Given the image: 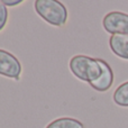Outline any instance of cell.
<instances>
[{
    "label": "cell",
    "mask_w": 128,
    "mask_h": 128,
    "mask_svg": "<svg viewBox=\"0 0 128 128\" xmlns=\"http://www.w3.org/2000/svg\"><path fill=\"white\" fill-rule=\"evenodd\" d=\"M112 100L119 107H128V81L117 86L112 94Z\"/></svg>",
    "instance_id": "obj_8"
},
{
    "label": "cell",
    "mask_w": 128,
    "mask_h": 128,
    "mask_svg": "<svg viewBox=\"0 0 128 128\" xmlns=\"http://www.w3.org/2000/svg\"><path fill=\"white\" fill-rule=\"evenodd\" d=\"M102 27L111 35H128V14L110 11L102 19Z\"/></svg>",
    "instance_id": "obj_3"
},
{
    "label": "cell",
    "mask_w": 128,
    "mask_h": 128,
    "mask_svg": "<svg viewBox=\"0 0 128 128\" xmlns=\"http://www.w3.org/2000/svg\"><path fill=\"white\" fill-rule=\"evenodd\" d=\"M8 17H9V12L8 9H7V6L0 0V32L6 27L7 22H8Z\"/></svg>",
    "instance_id": "obj_9"
},
{
    "label": "cell",
    "mask_w": 128,
    "mask_h": 128,
    "mask_svg": "<svg viewBox=\"0 0 128 128\" xmlns=\"http://www.w3.org/2000/svg\"><path fill=\"white\" fill-rule=\"evenodd\" d=\"M45 128H84V125L79 119L71 117H61L51 122Z\"/></svg>",
    "instance_id": "obj_7"
},
{
    "label": "cell",
    "mask_w": 128,
    "mask_h": 128,
    "mask_svg": "<svg viewBox=\"0 0 128 128\" xmlns=\"http://www.w3.org/2000/svg\"><path fill=\"white\" fill-rule=\"evenodd\" d=\"M109 47L116 56L128 60V35H111Z\"/></svg>",
    "instance_id": "obj_6"
},
{
    "label": "cell",
    "mask_w": 128,
    "mask_h": 128,
    "mask_svg": "<svg viewBox=\"0 0 128 128\" xmlns=\"http://www.w3.org/2000/svg\"><path fill=\"white\" fill-rule=\"evenodd\" d=\"M99 62L102 66V75L98 81L93 82L90 84V86L93 90L98 91V92H106L112 86L114 80H115V75H114V71L111 66L102 58H99Z\"/></svg>",
    "instance_id": "obj_5"
},
{
    "label": "cell",
    "mask_w": 128,
    "mask_h": 128,
    "mask_svg": "<svg viewBox=\"0 0 128 128\" xmlns=\"http://www.w3.org/2000/svg\"><path fill=\"white\" fill-rule=\"evenodd\" d=\"M22 63L12 53L0 48V75L19 81L22 75Z\"/></svg>",
    "instance_id": "obj_4"
},
{
    "label": "cell",
    "mask_w": 128,
    "mask_h": 128,
    "mask_svg": "<svg viewBox=\"0 0 128 128\" xmlns=\"http://www.w3.org/2000/svg\"><path fill=\"white\" fill-rule=\"evenodd\" d=\"M34 9L43 20L52 26L61 27L68 22V9L64 4L58 0H36Z\"/></svg>",
    "instance_id": "obj_2"
},
{
    "label": "cell",
    "mask_w": 128,
    "mask_h": 128,
    "mask_svg": "<svg viewBox=\"0 0 128 128\" xmlns=\"http://www.w3.org/2000/svg\"><path fill=\"white\" fill-rule=\"evenodd\" d=\"M2 2H4L7 7H15V6H18V4H22L24 1H22V0H4Z\"/></svg>",
    "instance_id": "obj_10"
},
{
    "label": "cell",
    "mask_w": 128,
    "mask_h": 128,
    "mask_svg": "<svg viewBox=\"0 0 128 128\" xmlns=\"http://www.w3.org/2000/svg\"><path fill=\"white\" fill-rule=\"evenodd\" d=\"M68 68L76 79L91 84L98 81L102 75V66L99 58L88 55H74L68 62Z\"/></svg>",
    "instance_id": "obj_1"
}]
</instances>
